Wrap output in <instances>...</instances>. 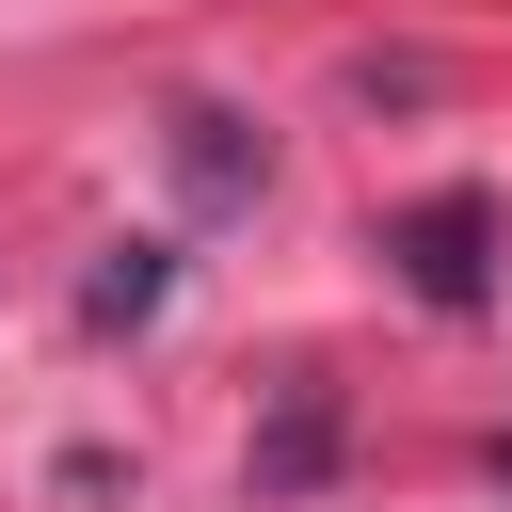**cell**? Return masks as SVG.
<instances>
[{"label": "cell", "instance_id": "6da1fadb", "mask_svg": "<svg viewBox=\"0 0 512 512\" xmlns=\"http://www.w3.org/2000/svg\"><path fill=\"white\" fill-rule=\"evenodd\" d=\"M384 256H400V288L416 304H496V192H416L400 224H384Z\"/></svg>", "mask_w": 512, "mask_h": 512}, {"label": "cell", "instance_id": "7a4b0ae2", "mask_svg": "<svg viewBox=\"0 0 512 512\" xmlns=\"http://www.w3.org/2000/svg\"><path fill=\"white\" fill-rule=\"evenodd\" d=\"M320 464H336V384L288 368V384H272V432H256V496H304Z\"/></svg>", "mask_w": 512, "mask_h": 512}, {"label": "cell", "instance_id": "3957f363", "mask_svg": "<svg viewBox=\"0 0 512 512\" xmlns=\"http://www.w3.org/2000/svg\"><path fill=\"white\" fill-rule=\"evenodd\" d=\"M160 288H176V240H112V256L80 272V336H128V320H160Z\"/></svg>", "mask_w": 512, "mask_h": 512}, {"label": "cell", "instance_id": "277c9868", "mask_svg": "<svg viewBox=\"0 0 512 512\" xmlns=\"http://www.w3.org/2000/svg\"><path fill=\"white\" fill-rule=\"evenodd\" d=\"M176 176H192V192H208V208H240V192H256V176H272V144H256V128H240V112H176Z\"/></svg>", "mask_w": 512, "mask_h": 512}, {"label": "cell", "instance_id": "5b68a950", "mask_svg": "<svg viewBox=\"0 0 512 512\" xmlns=\"http://www.w3.org/2000/svg\"><path fill=\"white\" fill-rule=\"evenodd\" d=\"M496 480H512V432H496Z\"/></svg>", "mask_w": 512, "mask_h": 512}]
</instances>
